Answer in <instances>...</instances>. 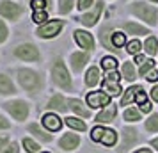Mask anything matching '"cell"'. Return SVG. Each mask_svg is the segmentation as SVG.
<instances>
[{
    "label": "cell",
    "instance_id": "obj_2",
    "mask_svg": "<svg viewBox=\"0 0 158 153\" xmlns=\"http://www.w3.org/2000/svg\"><path fill=\"white\" fill-rule=\"evenodd\" d=\"M2 110L16 123H25L30 116V103L22 98H9L2 102Z\"/></svg>",
    "mask_w": 158,
    "mask_h": 153
},
{
    "label": "cell",
    "instance_id": "obj_19",
    "mask_svg": "<svg viewBox=\"0 0 158 153\" xmlns=\"http://www.w3.org/2000/svg\"><path fill=\"white\" fill-rule=\"evenodd\" d=\"M137 141H139V135H137L135 128H124V132H123V144H121L123 150H128V148H131Z\"/></svg>",
    "mask_w": 158,
    "mask_h": 153
},
{
    "label": "cell",
    "instance_id": "obj_10",
    "mask_svg": "<svg viewBox=\"0 0 158 153\" xmlns=\"http://www.w3.org/2000/svg\"><path fill=\"white\" fill-rule=\"evenodd\" d=\"M18 93V87H16L15 80L9 77L7 73L0 71V96L2 98H11Z\"/></svg>",
    "mask_w": 158,
    "mask_h": 153
},
{
    "label": "cell",
    "instance_id": "obj_52",
    "mask_svg": "<svg viewBox=\"0 0 158 153\" xmlns=\"http://www.w3.org/2000/svg\"><path fill=\"white\" fill-rule=\"evenodd\" d=\"M153 2H158V0H153Z\"/></svg>",
    "mask_w": 158,
    "mask_h": 153
},
{
    "label": "cell",
    "instance_id": "obj_29",
    "mask_svg": "<svg viewBox=\"0 0 158 153\" xmlns=\"http://www.w3.org/2000/svg\"><path fill=\"white\" fill-rule=\"evenodd\" d=\"M73 6H75V0H59V13L68 15V13H71Z\"/></svg>",
    "mask_w": 158,
    "mask_h": 153
},
{
    "label": "cell",
    "instance_id": "obj_16",
    "mask_svg": "<svg viewBox=\"0 0 158 153\" xmlns=\"http://www.w3.org/2000/svg\"><path fill=\"white\" fill-rule=\"evenodd\" d=\"M44 107L48 110H53V112H68V109H69V107H68V100H66L60 93H55V95L46 102Z\"/></svg>",
    "mask_w": 158,
    "mask_h": 153
},
{
    "label": "cell",
    "instance_id": "obj_49",
    "mask_svg": "<svg viewBox=\"0 0 158 153\" xmlns=\"http://www.w3.org/2000/svg\"><path fill=\"white\" fill-rule=\"evenodd\" d=\"M151 144H153V146H155V148H156V150H158V137L155 139V141H153V142H151Z\"/></svg>",
    "mask_w": 158,
    "mask_h": 153
},
{
    "label": "cell",
    "instance_id": "obj_4",
    "mask_svg": "<svg viewBox=\"0 0 158 153\" xmlns=\"http://www.w3.org/2000/svg\"><path fill=\"white\" fill-rule=\"evenodd\" d=\"M25 15V6L18 0H0V18L7 23H18Z\"/></svg>",
    "mask_w": 158,
    "mask_h": 153
},
{
    "label": "cell",
    "instance_id": "obj_11",
    "mask_svg": "<svg viewBox=\"0 0 158 153\" xmlns=\"http://www.w3.org/2000/svg\"><path fill=\"white\" fill-rule=\"evenodd\" d=\"M103 91L107 93V95H119L121 93V86H119V75L115 73V70L107 73V77H105V80H103Z\"/></svg>",
    "mask_w": 158,
    "mask_h": 153
},
{
    "label": "cell",
    "instance_id": "obj_22",
    "mask_svg": "<svg viewBox=\"0 0 158 153\" xmlns=\"http://www.w3.org/2000/svg\"><path fill=\"white\" fill-rule=\"evenodd\" d=\"M22 146L27 153H41V144L34 137H30V135L22 139Z\"/></svg>",
    "mask_w": 158,
    "mask_h": 153
},
{
    "label": "cell",
    "instance_id": "obj_26",
    "mask_svg": "<svg viewBox=\"0 0 158 153\" xmlns=\"http://www.w3.org/2000/svg\"><path fill=\"white\" fill-rule=\"evenodd\" d=\"M115 141H117V134L114 130H110V128H105V134H103V137H101V144L105 146H114Z\"/></svg>",
    "mask_w": 158,
    "mask_h": 153
},
{
    "label": "cell",
    "instance_id": "obj_12",
    "mask_svg": "<svg viewBox=\"0 0 158 153\" xmlns=\"http://www.w3.org/2000/svg\"><path fill=\"white\" fill-rule=\"evenodd\" d=\"M87 105L93 109L107 107V105H110V95H107L105 91H91L87 95Z\"/></svg>",
    "mask_w": 158,
    "mask_h": 153
},
{
    "label": "cell",
    "instance_id": "obj_24",
    "mask_svg": "<svg viewBox=\"0 0 158 153\" xmlns=\"http://www.w3.org/2000/svg\"><path fill=\"white\" fill-rule=\"evenodd\" d=\"M9 37H11V30H9L7 22L0 18V46L7 43V41H9Z\"/></svg>",
    "mask_w": 158,
    "mask_h": 153
},
{
    "label": "cell",
    "instance_id": "obj_8",
    "mask_svg": "<svg viewBox=\"0 0 158 153\" xmlns=\"http://www.w3.org/2000/svg\"><path fill=\"white\" fill-rule=\"evenodd\" d=\"M103 6H105V4H103L101 0H98L91 11H85V13H84L82 16H78L77 20H78L82 25H85V27H93V25H96V22L100 20V15H101V11H103Z\"/></svg>",
    "mask_w": 158,
    "mask_h": 153
},
{
    "label": "cell",
    "instance_id": "obj_40",
    "mask_svg": "<svg viewBox=\"0 0 158 153\" xmlns=\"http://www.w3.org/2000/svg\"><path fill=\"white\" fill-rule=\"evenodd\" d=\"M153 66H155V62H153L151 59H148V61H144L142 64H140V70H139V73H140V75H148V73L153 70Z\"/></svg>",
    "mask_w": 158,
    "mask_h": 153
},
{
    "label": "cell",
    "instance_id": "obj_33",
    "mask_svg": "<svg viewBox=\"0 0 158 153\" xmlns=\"http://www.w3.org/2000/svg\"><path fill=\"white\" fill-rule=\"evenodd\" d=\"M115 66H117V61H115L114 57H103L101 59V68H103V70L112 71V70H115Z\"/></svg>",
    "mask_w": 158,
    "mask_h": 153
},
{
    "label": "cell",
    "instance_id": "obj_43",
    "mask_svg": "<svg viewBox=\"0 0 158 153\" xmlns=\"http://www.w3.org/2000/svg\"><path fill=\"white\" fill-rule=\"evenodd\" d=\"M11 141H13V139L9 137L7 134H0V151H2V150H4V148L11 142Z\"/></svg>",
    "mask_w": 158,
    "mask_h": 153
},
{
    "label": "cell",
    "instance_id": "obj_46",
    "mask_svg": "<svg viewBox=\"0 0 158 153\" xmlns=\"http://www.w3.org/2000/svg\"><path fill=\"white\" fill-rule=\"evenodd\" d=\"M139 107H140V110H142V112H149V110H151V105H149V102H144V103H140Z\"/></svg>",
    "mask_w": 158,
    "mask_h": 153
},
{
    "label": "cell",
    "instance_id": "obj_15",
    "mask_svg": "<svg viewBox=\"0 0 158 153\" xmlns=\"http://www.w3.org/2000/svg\"><path fill=\"white\" fill-rule=\"evenodd\" d=\"M41 125L48 132H59L62 128V119L57 116V112H46L41 117Z\"/></svg>",
    "mask_w": 158,
    "mask_h": 153
},
{
    "label": "cell",
    "instance_id": "obj_41",
    "mask_svg": "<svg viewBox=\"0 0 158 153\" xmlns=\"http://www.w3.org/2000/svg\"><path fill=\"white\" fill-rule=\"evenodd\" d=\"M140 48H142V45H140V41H137V39H133V41L128 43V53H139Z\"/></svg>",
    "mask_w": 158,
    "mask_h": 153
},
{
    "label": "cell",
    "instance_id": "obj_36",
    "mask_svg": "<svg viewBox=\"0 0 158 153\" xmlns=\"http://www.w3.org/2000/svg\"><path fill=\"white\" fill-rule=\"evenodd\" d=\"M11 121L7 119V116L4 114V112H0V132H7V130H11Z\"/></svg>",
    "mask_w": 158,
    "mask_h": 153
},
{
    "label": "cell",
    "instance_id": "obj_47",
    "mask_svg": "<svg viewBox=\"0 0 158 153\" xmlns=\"http://www.w3.org/2000/svg\"><path fill=\"white\" fill-rule=\"evenodd\" d=\"M151 98H153L155 102H158V86H155V87L151 89Z\"/></svg>",
    "mask_w": 158,
    "mask_h": 153
},
{
    "label": "cell",
    "instance_id": "obj_38",
    "mask_svg": "<svg viewBox=\"0 0 158 153\" xmlns=\"http://www.w3.org/2000/svg\"><path fill=\"white\" fill-rule=\"evenodd\" d=\"M103 134H105V128L103 126H94L93 132H91V139L96 141V142H100L101 137H103Z\"/></svg>",
    "mask_w": 158,
    "mask_h": 153
},
{
    "label": "cell",
    "instance_id": "obj_3",
    "mask_svg": "<svg viewBox=\"0 0 158 153\" xmlns=\"http://www.w3.org/2000/svg\"><path fill=\"white\" fill-rule=\"evenodd\" d=\"M52 82L57 86L59 89H62V91H71L73 89V80H71V75L68 71V68H66L64 61L60 57H55L53 59V64H52Z\"/></svg>",
    "mask_w": 158,
    "mask_h": 153
},
{
    "label": "cell",
    "instance_id": "obj_5",
    "mask_svg": "<svg viewBox=\"0 0 158 153\" xmlns=\"http://www.w3.org/2000/svg\"><path fill=\"white\" fill-rule=\"evenodd\" d=\"M13 57L22 62H39L41 61V50L34 43H18L11 50Z\"/></svg>",
    "mask_w": 158,
    "mask_h": 153
},
{
    "label": "cell",
    "instance_id": "obj_45",
    "mask_svg": "<svg viewBox=\"0 0 158 153\" xmlns=\"http://www.w3.org/2000/svg\"><path fill=\"white\" fill-rule=\"evenodd\" d=\"M135 100H137V103H139V105H140V103H144V102H148V100H146V95H144V91H142V89H140V91L137 93Z\"/></svg>",
    "mask_w": 158,
    "mask_h": 153
},
{
    "label": "cell",
    "instance_id": "obj_18",
    "mask_svg": "<svg viewBox=\"0 0 158 153\" xmlns=\"http://www.w3.org/2000/svg\"><path fill=\"white\" fill-rule=\"evenodd\" d=\"M68 107L78 117H84V119L91 117V109H87L85 105L82 103V100H78V98H68Z\"/></svg>",
    "mask_w": 158,
    "mask_h": 153
},
{
    "label": "cell",
    "instance_id": "obj_27",
    "mask_svg": "<svg viewBox=\"0 0 158 153\" xmlns=\"http://www.w3.org/2000/svg\"><path fill=\"white\" fill-rule=\"evenodd\" d=\"M124 30L128 32V34H149V30L142 27V25H137V23H124L123 25Z\"/></svg>",
    "mask_w": 158,
    "mask_h": 153
},
{
    "label": "cell",
    "instance_id": "obj_32",
    "mask_svg": "<svg viewBox=\"0 0 158 153\" xmlns=\"http://www.w3.org/2000/svg\"><path fill=\"white\" fill-rule=\"evenodd\" d=\"M123 77L126 80H135V70H133V66L130 64V62L123 64Z\"/></svg>",
    "mask_w": 158,
    "mask_h": 153
},
{
    "label": "cell",
    "instance_id": "obj_17",
    "mask_svg": "<svg viewBox=\"0 0 158 153\" xmlns=\"http://www.w3.org/2000/svg\"><path fill=\"white\" fill-rule=\"evenodd\" d=\"M89 62V53L87 52H73L69 55V64L75 73H80L84 70V66Z\"/></svg>",
    "mask_w": 158,
    "mask_h": 153
},
{
    "label": "cell",
    "instance_id": "obj_35",
    "mask_svg": "<svg viewBox=\"0 0 158 153\" xmlns=\"http://www.w3.org/2000/svg\"><path fill=\"white\" fill-rule=\"evenodd\" d=\"M0 153H20V142L18 141H11Z\"/></svg>",
    "mask_w": 158,
    "mask_h": 153
},
{
    "label": "cell",
    "instance_id": "obj_6",
    "mask_svg": "<svg viewBox=\"0 0 158 153\" xmlns=\"http://www.w3.org/2000/svg\"><path fill=\"white\" fill-rule=\"evenodd\" d=\"M62 29H64V22L62 20H48L43 25H37L36 36L41 37V39H52V37H57Z\"/></svg>",
    "mask_w": 158,
    "mask_h": 153
},
{
    "label": "cell",
    "instance_id": "obj_9",
    "mask_svg": "<svg viewBox=\"0 0 158 153\" xmlns=\"http://www.w3.org/2000/svg\"><path fill=\"white\" fill-rule=\"evenodd\" d=\"M27 132L30 134V137L36 139L37 142H52L53 141L52 132H48L43 125H39V123H29L27 125Z\"/></svg>",
    "mask_w": 158,
    "mask_h": 153
},
{
    "label": "cell",
    "instance_id": "obj_7",
    "mask_svg": "<svg viewBox=\"0 0 158 153\" xmlns=\"http://www.w3.org/2000/svg\"><path fill=\"white\" fill-rule=\"evenodd\" d=\"M131 13L139 18H142L144 22H148L149 25L156 23V9L153 6H148L144 2H135V4H131Z\"/></svg>",
    "mask_w": 158,
    "mask_h": 153
},
{
    "label": "cell",
    "instance_id": "obj_34",
    "mask_svg": "<svg viewBox=\"0 0 158 153\" xmlns=\"http://www.w3.org/2000/svg\"><path fill=\"white\" fill-rule=\"evenodd\" d=\"M146 130L149 132H158V116H151L148 121H146Z\"/></svg>",
    "mask_w": 158,
    "mask_h": 153
},
{
    "label": "cell",
    "instance_id": "obj_25",
    "mask_svg": "<svg viewBox=\"0 0 158 153\" xmlns=\"http://www.w3.org/2000/svg\"><path fill=\"white\" fill-rule=\"evenodd\" d=\"M142 87H139V86H133V87H130L124 95H123V98H121V105H130V103L133 102V98L137 96V93L140 91Z\"/></svg>",
    "mask_w": 158,
    "mask_h": 153
},
{
    "label": "cell",
    "instance_id": "obj_21",
    "mask_svg": "<svg viewBox=\"0 0 158 153\" xmlns=\"http://www.w3.org/2000/svg\"><path fill=\"white\" fill-rule=\"evenodd\" d=\"M64 123L71 128V130H77V132H85L87 130V125L84 119H80L78 116H68L64 117Z\"/></svg>",
    "mask_w": 158,
    "mask_h": 153
},
{
    "label": "cell",
    "instance_id": "obj_42",
    "mask_svg": "<svg viewBox=\"0 0 158 153\" xmlns=\"http://www.w3.org/2000/svg\"><path fill=\"white\" fill-rule=\"evenodd\" d=\"M93 4H94V0H78L77 7H78L80 11H84V13H85L89 7H93Z\"/></svg>",
    "mask_w": 158,
    "mask_h": 153
},
{
    "label": "cell",
    "instance_id": "obj_50",
    "mask_svg": "<svg viewBox=\"0 0 158 153\" xmlns=\"http://www.w3.org/2000/svg\"><path fill=\"white\" fill-rule=\"evenodd\" d=\"M135 153H151V150H139V151H135Z\"/></svg>",
    "mask_w": 158,
    "mask_h": 153
},
{
    "label": "cell",
    "instance_id": "obj_39",
    "mask_svg": "<svg viewBox=\"0 0 158 153\" xmlns=\"http://www.w3.org/2000/svg\"><path fill=\"white\" fill-rule=\"evenodd\" d=\"M124 43H126V37H124L123 32H115V34H112V45H115V46H123Z\"/></svg>",
    "mask_w": 158,
    "mask_h": 153
},
{
    "label": "cell",
    "instance_id": "obj_14",
    "mask_svg": "<svg viewBox=\"0 0 158 153\" xmlns=\"http://www.w3.org/2000/svg\"><path fill=\"white\" fill-rule=\"evenodd\" d=\"M73 34H75V41H77V45H78L80 48H84L85 52H89V50H93L94 48L93 34H89L87 30H82V29H77Z\"/></svg>",
    "mask_w": 158,
    "mask_h": 153
},
{
    "label": "cell",
    "instance_id": "obj_20",
    "mask_svg": "<svg viewBox=\"0 0 158 153\" xmlns=\"http://www.w3.org/2000/svg\"><path fill=\"white\" fill-rule=\"evenodd\" d=\"M115 114H117V109H115V105H108L105 107V110H101L100 114L96 116V123H110V121H114Z\"/></svg>",
    "mask_w": 158,
    "mask_h": 153
},
{
    "label": "cell",
    "instance_id": "obj_37",
    "mask_svg": "<svg viewBox=\"0 0 158 153\" xmlns=\"http://www.w3.org/2000/svg\"><path fill=\"white\" fill-rule=\"evenodd\" d=\"M124 119H126V121H139V119H140V114H139V110H135V109H126Z\"/></svg>",
    "mask_w": 158,
    "mask_h": 153
},
{
    "label": "cell",
    "instance_id": "obj_31",
    "mask_svg": "<svg viewBox=\"0 0 158 153\" xmlns=\"http://www.w3.org/2000/svg\"><path fill=\"white\" fill-rule=\"evenodd\" d=\"M29 6L32 11H39V9H48L50 6V0H29Z\"/></svg>",
    "mask_w": 158,
    "mask_h": 153
},
{
    "label": "cell",
    "instance_id": "obj_13",
    "mask_svg": "<svg viewBox=\"0 0 158 153\" xmlns=\"http://www.w3.org/2000/svg\"><path fill=\"white\" fill-rule=\"evenodd\" d=\"M78 146H80V137L73 132H68L59 139V148L62 151H75Z\"/></svg>",
    "mask_w": 158,
    "mask_h": 153
},
{
    "label": "cell",
    "instance_id": "obj_1",
    "mask_svg": "<svg viewBox=\"0 0 158 153\" xmlns=\"http://www.w3.org/2000/svg\"><path fill=\"white\" fill-rule=\"evenodd\" d=\"M16 82L30 96H37L44 87L43 75L36 70H32V68H25V66L16 70Z\"/></svg>",
    "mask_w": 158,
    "mask_h": 153
},
{
    "label": "cell",
    "instance_id": "obj_23",
    "mask_svg": "<svg viewBox=\"0 0 158 153\" xmlns=\"http://www.w3.org/2000/svg\"><path fill=\"white\" fill-rule=\"evenodd\" d=\"M100 82V70L96 66H91L85 73V86L87 87H94Z\"/></svg>",
    "mask_w": 158,
    "mask_h": 153
},
{
    "label": "cell",
    "instance_id": "obj_48",
    "mask_svg": "<svg viewBox=\"0 0 158 153\" xmlns=\"http://www.w3.org/2000/svg\"><path fill=\"white\" fill-rule=\"evenodd\" d=\"M144 61H146V59H144V55H137V57H135V62H139V64H142Z\"/></svg>",
    "mask_w": 158,
    "mask_h": 153
},
{
    "label": "cell",
    "instance_id": "obj_28",
    "mask_svg": "<svg viewBox=\"0 0 158 153\" xmlns=\"http://www.w3.org/2000/svg\"><path fill=\"white\" fill-rule=\"evenodd\" d=\"M32 22L36 25H43V23L48 22V13L44 9H39V11H32Z\"/></svg>",
    "mask_w": 158,
    "mask_h": 153
},
{
    "label": "cell",
    "instance_id": "obj_51",
    "mask_svg": "<svg viewBox=\"0 0 158 153\" xmlns=\"http://www.w3.org/2000/svg\"><path fill=\"white\" fill-rule=\"evenodd\" d=\"M41 153H50V151H41Z\"/></svg>",
    "mask_w": 158,
    "mask_h": 153
},
{
    "label": "cell",
    "instance_id": "obj_30",
    "mask_svg": "<svg viewBox=\"0 0 158 153\" xmlns=\"http://www.w3.org/2000/svg\"><path fill=\"white\" fill-rule=\"evenodd\" d=\"M144 48H146V52L149 53V55H155L156 53V48H158V41H156V37H148L146 39V45H144Z\"/></svg>",
    "mask_w": 158,
    "mask_h": 153
},
{
    "label": "cell",
    "instance_id": "obj_44",
    "mask_svg": "<svg viewBox=\"0 0 158 153\" xmlns=\"http://www.w3.org/2000/svg\"><path fill=\"white\" fill-rule=\"evenodd\" d=\"M146 79H148L149 82H156L158 80V71H156V70H151V71L148 73V77H146Z\"/></svg>",
    "mask_w": 158,
    "mask_h": 153
}]
</instances>
